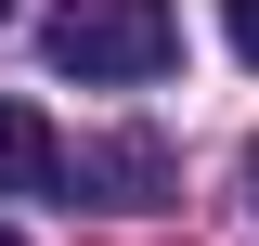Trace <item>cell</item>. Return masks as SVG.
Segmentation results:
<instances>
[{
    "mask_svg": "<svg viewBox=\"0 0 259 246\" xmlns=\"http://www.w3.org/2000/svg\"><path fill=\"white\" fill-rule=\"evenodd\" d=\"M52 65L65 78H168L182 65V13L168 0H65L52 13Z\"/></svg>",
    "mask_w": 259,
    "mask_h": 246,
    "instance_id": "6da1fadb",
    "label": "cell"
},
{
    "mask_svg": "<svg viewBox=\"0 0 259 246\" xmlns=\"http://www.w3.org/2000/svg\"><path fill=\"white\" fill-rule=\"evenodd\" d=\"M65 182L91 194V208H156V194H168V143H143V130L78 143V155H65Z\"/></svg>",
    "mask_w": 259,
    "mask_h": 246,
    "instance_id": "7a4b0ae2",
    "label": "cell"
},
{
    "mask_svg": "<svg viewBox=\"0 0 259 246\" xmlns=\"http://www.w3.org/2000/svg\"><path fill=\"white\" fill-rule=\"evenodd\" d=\"M0 194H65V143L26 104H0Z\"/></svg>",
    "mask_w": 259,
    "mask_h": 246,
    "instance_id": "3957f363",
    "label": "cell"
},
{
    "mask_svg": "<svg viewBox=\"0 0 259 246\" xmlns=\"http://www.w3.org/2000/svg\"><path fill=\"white\" fill-rule=\"evenodd\" d=\"M221 39H233V52L259 65V0H221Z\"/></svg>",
    "mask_w": 259,
    "mask_h": 246,
    "instance_id": "277c9868",
    "label": "cell"
},
{
    "mask_svg": "<svg viewBox=\"0 0 259 246\" xmlns=\"http://www.w3.org/2000/svg\"><path fill=\"white\" fill-rule=\"evenodd\" d=\"M246 194H259V143H246Z\"/></svg>",
    "mask_w": 259,
    "mask_h": 246,
    "instance_id": "5b68a950",
    "label": "cell"
},
{
    "mask_svg": "<svg viewBox=\"0 0 259 246\" xmlns=\"http://www.w3.org/2000/svg\"><path fill=\"white\" fill-rule=\"evenodd\" d=\"M0 26H13V0H0Z\"/></svg>",
    "mask_w": 259,
    "mask_h": 246,
    "instance_id": "8992f818",
    "label": "cell"
},
{
    "mask_svg": "<svg viewBox=\"0 0 259 246\" xmlns=\"http://www.w3.org/2000/svg\"><path fill=\"white\" fill-rule=\"evenodd\" d=\"M0 246H26V233H0Z\"/></svg>",
    "mask_w": 259,
    "mask_h": 246,
    "instance_id": "52a82bcc",
    "label": "cell"
}]
</instances>
